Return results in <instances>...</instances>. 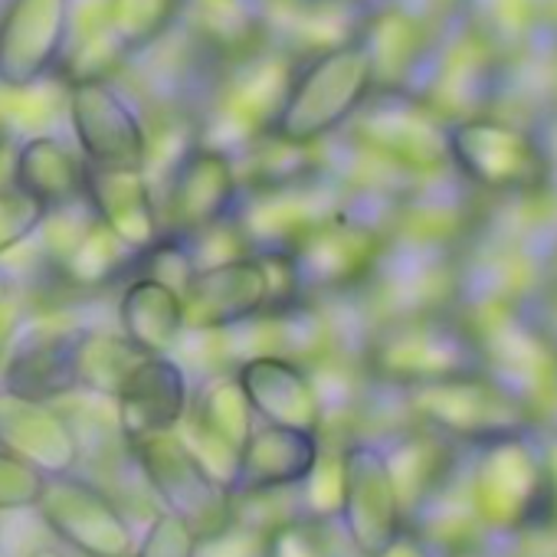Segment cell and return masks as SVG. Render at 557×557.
Wrapping results in <instances>:
<instances>
[{
    "mask_svg": "<svg viewBox=\"0 0 557 557\" xmlns=\"http://www.w3.org/2000/svg\"><path fill=\"white\" fill-rule=\"evenodd\" d=\"M119 332L145 355H174L187 335L184 296L158 278L132 275L115 299Z\"/></svg>",
    "mask_w": 557,
    "mask_h": 557,
    "instance_id": "cell-17",
    "label": "cell"
},
{
    "mask_svg": "<svg viewBox=\"0 0 557 557\" xmlns=\"http://www.w3.org/2000/svg\"><path fill=\"white\" fill-rule=\"evenodd\" d=\"M322 459V433L256 423L249 433L230 495H278L296 492Z\"/></svg>",
    "mask_w": 557,
    "mask_h": 557,
    "instance_id": "cell-12",
    "label": "cell"
},
{
    "mask_svg": "<svg viewBox=\"0 0 557 557\" xmlns=\"http://www.w3.org/2000/svg\"><path fill=\"white\" fill-rule=\"evenodd\" d=\"M73 14L76 0H8L0 8V89L24 92L57 79Z\"/></svg>",
    "mask_w": 557,
    "mask_h": 557,
    "instance_id": "cell-5",
    "label": "cell"
},
{
    "mask_svg": "<svg viewBox=\"0 0 557 557\" xmlns=\"http://www.w3.org/2000/svg\"><path fill=\"white\" fill-rule=\"evenodd\" d=\"M47 220V210L30 200L14 184H0V262L11 259L17 249L30 246Z\"/></svg>",
    "mask_w": 557,
    "mask_h": 557,
    "instance_id": "cell-20",
    "label": "cell"
},
{
    "mask_svg": "<svg viewBox=\"0 0 557 557\" xmlns=\"http://www.w3.org/2000/svg\"><path fill=\"white\" fill-rule=\"evenodd\" d=\"M11 184L53 213L86 200V161L50 132L30 135L14 151Z\"/></svg>",
    "mask_w": 557,
    "mask_h": 557,
    "instance_id": "cell-16",
    "label": "cell"
},
{
    "mask_svg": "<svg viewBox=\"0 0 557 557\" xmlns=\"http://www.w3.org/2000/svg\"><path fill=\"white\" fill-rule=\"evenodd\" d=\"M125 446L158 511L181 518L184 524L194 528L197 537L230 524L233 495L190 456L177 430L151 433Z\"/></svg>",
    "mask_w": 557,
    "mask_h": 557,
    "instance_id": "cell-2",
    "label": "cell"
},
{
    "mask_svg": "<svg viewBox=\"0 0 557 557\" xmlns=\"http://www.w3.org/2000/svg\"><path fill=\"white\" fill-rule=\"evenodd\" d=\"M190 371L171 355H148L112 400L122 440L132 443L151 433H174L190 410Z\"/></svg>",
    "mask_w": 557,
    "mask_h": 557,
    "instance_id": "cell-10",
    "label": "cell"
},
{
    "mask_svg": "<svg viewBox=\"0 0 557 557\" xmlns=\"http://www.w3.org/2000/svg\"><path fill=\"white\" fill-rule=\"evenodd\" d=\"M194 547H197V534L190 524H184L168 511H154L145 531L138 534L132 557H194Z\"/></svg>",
    "mask_w": 557,
    "mask_h": 557,
    "instance_id": "cell-22",
    "label": "cell"
},
{
    "mask_svg": "<svg viewBox=\"0 0 557 557\" xmlns=\"http://www.w3.org/2000/svg\"><path fill=\"white\" fill-rule=\"evenodd\" d=\"M387 557H433V554H430V550H426V547H423V544L407 531V534L391 547V554H387Z\"/></svg>",
    "mask_w": 557,
    "mask_h": 557,
    "instance_id": "cell-25",
    "label": "cell"
},
{
    "mask_svg": "<svg viewBox=\"0 0 557 557\" xmlns=\"http://www.w3.org/2000/svg\"><path fill=\"white\" fill-rule=\"evenodd\" d=\"M66 119L86 164L145 171V158H148L145 115L115 86V79L70 83Z\"/></svg>",
    "mask_w": 557,
    "mask_h": 557,
    "instance_id": "cell-7",
    "label": "cell"
},
{
    "mask_svg": "<svg viewBox=\"0 0 557 557\" xmlns=\"http://www.w3.org/2000/svg\"><path fill=\"white\" fill-rule=\"evenodd\" d=\"M8 138H11V128H8L4 109H0V151H4V148H8Z\"/></svg>",
    "mask_w": 557,
    "mask_h": 557,
    "instance_id": "cell-27",
    "label": "cell"
},
{
    "mask_svg": "<svg viewBox=\"0 0 557 557\" xmlns=\"http://www.w3.org/2000/svg\"><path fill=\"white\" fill-rule=\"evenodd\" d=\"M243 197L239 161L220 148L194 145L158 190L161 236L194 239L233 220Z\"/></svg>",
    "mask_w": 557,
    "mask_h": 557,
    "instance_id": "cell-6",
    "label": "cell"
},
{
    "mask_svg": "<svg viewBox=\"0 0 557 557\" xmlns=\"http://www.w3.org/2000/svg\"><path fill=\"white\" fill-rule=\"evenodd\" d=\"M233 374L259 423L322 433L325 400L309 364L278 355H252L243 358Z\"/></svg>",
    "mask_w": 557,
    "mask_h": 557,
    "instance_id": "cell-9",
    "label": "cell"
},
{
    "mask_svg": "<svg viewBox=\"0 0 557 557\" xmlns=\"http://www.w3.org/2000/svg\"><path fill=\"white\" fill-rule=\"evenodd\" d=\"M262 537L265 531L230 518V524H223L220 531L197 537L194 557H262Z\"/></svg>",
    "mask_w": 557,
    "mask_h": 557,
    "instance_id": "cell-24",
    "label": "cell"
},
{
    "mask_svg": "<svg viewBox=\"0 0 557 557\" xmlns=\"http://www.w3.org/2000/svg\"><path fill=\"white\" fill-rule=\"evenodd\" d=\"M86 203L135 252L161 239V203L145 171L86 164Z\"/></svg>",
    "mask_w": 557,
    "mask_h": 557,
    "instance_id": "cell-14",
    "label": "cell"
},
{
    "mask_svg": "<svg viewBox=\"0 0 557 557\" xmlns=\"http://www.w3.org/2000/svg\"><path fill=\"white\" fill-rule=\"evenodd\" d=\"M0 449L37 472L66 475L83 469V443L60 404H37L0 391Z\"/></svg>",
    "mask_w": 557,
    "mask_h": 557,
    "instance_id": "cell-11",
    "label": "cell"
},
{
    "mask_svg": "<svg viewBox=\"0 0 557 557\" xmlns=\"http://www.w3.org/2000/svg\"><path fill=\"white\" fill-rule=\"evenodd\" d=\"M73 557H132L138 531L119 498L86 472L50 475L34 508Z\"/></svg>",
    "mask_w": 557,
    "mask_h": 557,
    "instance_id": "cell-3",
    "label": "cell"
},
{
    "mask_svg": "<svg viewBox=\"0 0 557 557\" xmlns=\"http://www.w3.org/2000/svg\"><path fill=\"white\" fill-rule=\"evenodd\" d=\"M184 0H99L86 14H73V27H92L122 57L125 70L177 30Z\"/></svg>",
    "mask_w": 557,
    "mask_h": 557,
    "instance_id": "cell-18",
    "label": "cell"
},
{
    "mask_svg": "<svg viewBox=\"0 0 557 557\" xmlns=\"http://www.w3.org/2000/svg\"><path fill=\"white\" fill-rule=\"evenodd\" d=\"M374 83V57L364 44H342L306 63L272 122V138L309 148L338 132L364 102Z\"/></svg>",
    "mask_w": 557,
    "mask_h": 557,
    "instance_id": "cell-1",
    "label": "cell"
},
{
    "mask_svg": "<svg viewBox=\"0 0 557 557\" xmlns=\"http://www.w3.org/2000/svg\"><path fill=\"white\" fill-rule=\"evenodd\" d=\"M47 485V475L27 466L24 459L0 449V511H34L40 502V492Z\"/></svg>",
    "mask_w": 557,
    "mask_h": 557,
    "instance_id": "cell-23",
    "label": "cell"
},
{
    "mask_svg": "<svg viewBox=\"0 0 557 557\" xmlns=\"http://www.w3.org/2000/svg\"><path fill=\"white\" fill-rule=\"evenodd\" d=\"M342 511L348 544L358 557H387L407 534V505L391 466V456L368 440H355L342 449Z\"/></svg>",
    "mask_w": 557,
    "mask_h": 557,
    "instance_id": "cell-4",
    "label": "cell"
},
{
    "mask_svg": "<svg viewBox=\"0 0 557 557\" xmlns=\"http://www.w3.org/2000/svg\"><path fill=\"white\" fill-rule=\"evenodd\" d=\"M148 355L135 348L119 329H102V325H83L73 338V371H76V387L79 394L115 400L132 371L145 361Z\"/></svg>",
    "mask_w": 557,
    "mask_h": 557,
    "instance_id": "cell-19",
    "label": "cell"
},
{
    "mask_svg": "<svg viewBox=\"0 0 557 557\" xmlns=\"http://www.w3.org/2000/svg\"><path fill=\"white\" fill-rule=\"evenodd\" d=\"M329 521L306 515H289L272 524L262 537V557H332V541L325 531Z\"/></svg>",
    "mask_w": 557,
    "mask_h": 557,
    "instance_id": "cell-21",
    "label": "cell"
},
{
    "mask_svg": "<svg viewBox=\"0 0 557 557\" xmlns=\"http://www.w3.org/2000/svg\"><path fill=\"white\" fill-rule=\"evenodd\" d=\"M216 66L262 53L265 11L256 0H184L177 24Z\"/></svg>",
    "mask_w": 557,
    "mask_h": 557,
    "instance_id": "cell-15",
    "label": "cell"
},
{
    "mask_svg": "<svg viewBox=\"0 0 557 557\" xmlns=\"http://www.w3.org/2000/svg\"><path fill=\"white\" fill-rule=\"evenodd\" d=\"M544 492L547 482L541 462L518 440L488 443V453L482 456L475 475V505L488 524L495 528L528 524L537 515Z\"/></svg>",
    "mask_w": 557,
    "mask_h": 557,
    "instance_id": "cell-13",
    "label": "cell"
},
{
    "mask_svg": "<svg viewBox=\"0 0 557 557\" xmlns=\"http://www.w3.org/2000/svg\"><path fill=\"white\" fill-rule=\"evenodd\" d=\"M24 557H73V554L53 541V544H34L30 550H24Z\"/></svg>",
    "mask_w": 557,
    "mask_h": 557,
    "instance_id": "cell-26",
    "label": "cell"
},
{
    "mask_svg": "<svg viewBox=\"0 0 557 557\" xmlns=\"http://www.w3.org/2000/svg\"><path fill=\"white\" fill-rule=\"evenodd\" d=\"M272 289L262 256L243 252L197 269L184 293L187 332H230L269 309Z\"/></svg>",
    "mask_w": 557,
    "mask_h": 557,
    "instance_id": "cell-8",
    "label": "cell"
}]
</instances>
